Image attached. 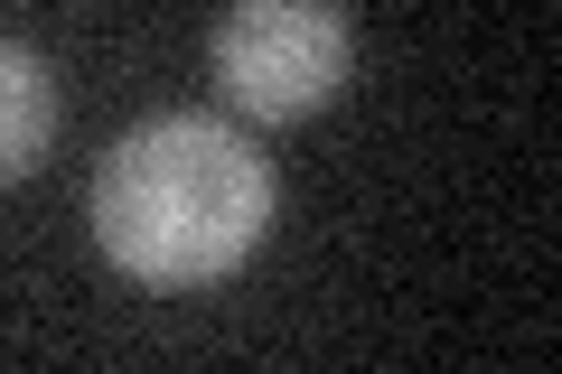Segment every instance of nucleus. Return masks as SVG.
Returning a JSON list of instances; mask_svg holds the SVG:
<instances>
[{"instance_id": "obj_1", "label": "nucleus", "mask_w": 562, "mask_h": 374, "mask_svg": "<svg viewBox=\"0 0 562 374\" xmlns=\"http://www.w3.org/2000/svg\"><path fill=\"white\" fill-rule=\"evenodd\" d=\"M85 216L113 272L150 291H206L272 235V159L216 113H160L103 150Z\"/></svg>"}, {"instance_id": "obj_2", "label": "nucleus", "mask_w": 562, "mask_h": 374, "mask_svg": "<svg viewBox=\"0 0 562 374\" xmlns=\"http://www.w3.org/2000/svg\"><path fill=\"white\" fill-rule=\"evenodd\" d=\"M206 57H216V84L244 122H301L347 84L357 29L338 0H235Z\"/></svg>"}, {"instance_id": "obj_3", "label": "nucleus", "mask_w": 562, "mask_h": 374, "mask_svg": "<svg viewBox=\"0 0 562 374\" xmlns=\"http://www.w3.org/2000/svg\"><path fill=\"white\" fill-rule=\"evenodd\" d=\"M57 140V76L29 47L0 38V188H20Z\"/></svg>"}]
</instances>
